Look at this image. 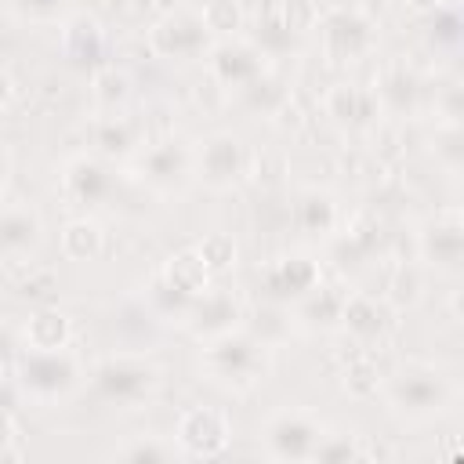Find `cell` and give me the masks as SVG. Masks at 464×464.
I'll use <instances>...</instances> for the list:
<instances>
[{"label":"cell","mask_w":464,"mask_h":464,"mask_svg":"<svg viewBox=\"0 0 464 464\" xmlns=\"http://www.w3.org/2000/svg\"><path fill=\"white\" fill-rule=\"evenodd\" d=\"M44 218L22 199H0V261L22 265L33 261L44 246Z\"/></svg>","instance_id":"cell-14"},{"label":"cell","mask_w":464,"mask_h":464,"mask_svg":"<svg viewBox=\"0 0 464 464\" xmlns=\"http://www.w3.org/2000/svg\"><path fill=\"white\" fill-rule=\"evenodd\" d=\"M323 112L326 120L344 130V134H366L381 123V102L373 94V87L366 83H355V80H337L326 87L323 94Z\"/></svg>","instance_id":"cell-12"},{"label":"cell","mask_w":464,"mask_h":464,"mask_svg":"<svg viewBox=\"0 0 464 464\" xmlns=\"http://www.w3.org/2000/svg\"><path fill=\"white\" fill-rule=\"evenodd\" d=\"M7 181H11V156H7V149L0 145V199H4V188H7Z\"/></svg>","instance_id":"cell-39"},{"label":"cell","mask_w":464,"mask_h":464,"mask_svg":"<svg viewBox=\"0 0 464 464\" xmlns=\"http://www.w3.org/2000/svg\"><path fill=\"white\" fill-rule=\"evenodd\" d=\"M377 388L384 395L388 413L410 428L431 424L453 406V388H450L446 373L431 362H420V359L399 362L392 373H384V381Z\"/></svg>","instance_id":"cell-1"},{"label":"cell","mask_w":464,"mask_h":464,"mask_svg":"<svg viewBox=\"0 0 464 464\" xmlns=\"http://www.w3.org/2000/svg\"><path fill=\"white\" fill-rule=\"evenodd\" d=\"M58 246L69 261H94L105 250V232L91 214H80V218L65 221L62 236H58Z\"/></svg>","instance_id":"cell-26"},{"label":"cell","mask_w":464,"mask_h":464,"mask_svg":"<svg viewBox=\"0 0 464 464\" xmlns=\"http://www.w3.org/2000/svg\"><path fill=\"white\" fill-rule=\"evenodd\" d=\"M91 152L102 156V160H134L145 145H141V130L134 120H127L120 109L116 112H102L94 123H91Z\"/></svg>","instance_id":"cell-21"},{"label":"cell","mask_w":464,"mask_h":464,"mask_svg":"<svg viewBox=\"0 0 464 464\" xmlns=\"http://www.w3.org/2000/svg\"><path fill=\"white\" fill-rule=\"evenodd\" d=\"M199 11H203V18H207V25H210V33H214L218 40H221V36H236L239 25H243V14H239V7H236L232 0H210V4H203Z\"/></svg>","instance_id":"cell-33"},{"label":"cell","mask_w":464,"mask_h":464,"mask_svg":"<svg viewBox=\"0 0 464 464\" xmlns=\"http://www.w3.org/2000/svg\"><path fill=\"white\" fill-rule=\"evenodd\" d=\"M268 362H272V348L261 344L246 326L218 334L199 348V373L207 377V384L232 395L254 392L265 381Z\"/></svg>","instance_id":"cell-2"},{"label":"cell","mask_w":464,"mask_h":464,"mask_svg":"<svg viewBox=\"0 0 464 464\" xmlns=\"http://www.w3.org/2000/svg\"><path fill=\"white\" fill-rule=\"evenodd\" d=\"M323 431L326 424L312 410L286 406L265 417V424L257 428V446L268 460H312Z\"/></svg>","instance_id":"cell-9"},{"label":"cell","mask_w":464,"mask_h":464,"mask_svg":"<svg viewBox=\"0 0 464 464\" xmlns=\"http://www.w3.org/2000/svg\"><path fill=\"white\" fill-rule=\"evenodd\" d=\"M22 348H65L72 341V323L58 308H36L18 330Z\"/></svg>","instance_id":"cell-24"},{"label":"cell","mask_w":464,"mask_h":464,"mask_svg":"<svg viewBox=\"0 0 464 464\" xmlns=\"http://www.w3.org/2000/svg\"><path fill=\"white\" fill-rule=\"evenodd\" d=\"M116 192V178H112V163L94 156V152H76L65 160L62 167V196L72 207L83 210H98L112 199Z\"/></svg>","instance_id":"cell-13"},{"label":"cell","mask_w":464,"mask_h":464,"mask_svg":"<svg viewBox=\"0 0 464 464\" xmlns=\"http://www.w3.org/2000/svg\"><path fill=\"white\" fill-rule=\"evenodd\" d=\"M18 4H22L25 14H33V18H54L58 7H62V0H18Z\"/></svg>","instance_id":"cell-37"},{"label":"cell","mask_w":464,"mask_h":464,"mask_svg":"<svg viewBox=\"0 0 464 464\" xmlns=\"http://www.w3.org/2000/svg\"><path fill=\"white\" fill-rule=\"evenodd\" d=\"M254 170V152L236 130H210L192 145V178L210 192L239 188Z\"/></svg>","instance_id":"cell-6"},{"label":"cell","mask_w":464,"mask_h":464,"mask_svg":"<svg viewBox=\"0 0 464 464\" xmlns=\"http://www.w3.org/2000/svg\"><path fill=\"white\" fill-rule=\"evenodd\" d=\"M130 94V76L116 65H105L94 72V102L105 109V112H116Z\"/></svg>","instance_id":"cell-30"},{"label":"cell","mask_w":464,"mask_h":464,"mask_svg":"<svg viewBox=\"0 0 464 464\" xmlns=\"http://www.w3.org/2000/svg\"><path fill=\"white\" fill-rule=\"evenodd\" d=\"M199 344L203 341H210V337H218V334H228V330H236V326H243V304H239V297L228 290V286H203L196 297H192V304H188V312H185V323H181Z\"/></svg>","instance_id":"cell-15"},{"label":"cell","mask_w":464,"mask_h":464,"mask_svg":"<svg viewBox=\"0 0 464 464\" xmlns=\"http://www.w3.org/2000/svg\"><path fill=\"white\" fill-rule=\"evenodd\" d=\"M214 40L199 7H170L145 29V47L163 62H203Z\"/></svg>","instance_id":"cell-7"},{"label":"cell","mask_w":464,"mask_h":464,"mask_svg":"<svg viewBox=\"0 0 464 464\" xmlns=\"http://www.w3.org/2000/svg\"><path fill=\"white\" fill-rule=\"evenodd\" d=\"M87 384L91 392L116 410H141L156 399L160 384H163V370L156 362H149L138 352H120L109 355L102 362H94L87 370Z\"/></svg>","instance_id":"cell-4"},{"label":"cell","mask_w":464,"mask_h":464,"mask_svg":"<svg viewBox=\"0 0 464 464\" xmlns=\"http://www.w3.org/2000/svg\"><path fill=\"white\" fill-rule=\"evenodd\" d=\"M62 47L72 62L87 65V62H98L105 54V33L94 18L87 14H72L65 25H62Z\"/></svg>","instance_id":"cell-25"},{"label":"cell","mask_w":464,"mask_h":464,"mask_svg":"<svg viewBox=\"0 0 464 464\" xmlns=\"http://www.w3.org/2000/svg\"><path fill=\"white\" fill-rule=\"evenodd\" d=\"M344 297H348V290L326 286V283L319 279L308 294H301V297L294 301L290 323H294L297 330H304V334H334V330L341 326Z\"/></svg>","instance_id":"cell-19"},{"label":"cell","mask_w":464,"mask_h":464,"mask_svg":"<svg viewBox=\"0 0 464 464\" xmlns=\"http://www.w3.org/2000/svg\"><path fill=\"white\" fill-rule=\"evenodd\" d=\"M18 352H22L18 330H11V326H4V323H0V377H11Z\"/></svg>","instance_id":"cell-36"},{"label":"cell","mask_w":464,"mask_h":464,"mask_svg":"<svg viewBox=\"0 0 464 464\" xmlns=\"http://www.w3.org/2000/svg\"><path fill=\"white\" fill-rule=\"evenodd\" d=\"M315 40L330 65H355L377 47V22L355 4H334L315 18Z\"/></svg>","instance_id":"cell-5"},{"label":"cell","mask_w":464,"mask_h":464,"mask_svg":"<svg viewBox=\"0 0 464 464\" xmlns=\"http://www.w3.org/2000/svg\"><path fill=\"white\" fill-rule=\"evenodd\" d=\"M250 112H265V116H276V112H283L286 105H290V94H286V83L276 76V72H261L257 80H250L239 94H236Z\"/></svg>","instance_id":"cell-27"},{"label":"cell","mask_w":464,"mask_h":464,"mask_svg":"<svg viewBox=\"0 0 464 464\" xmlns=\"http://www.w3.org/2000/svg\"><path fill=\"white\" fill-rule=\"evenodd\" d=\"M167 283H174L178 290H185L188 297H196L207 283H210V272H207V265H203V257L196 254V246H188V250H178L167 265H163V272H160Z\"/></svg>","instance_id":"cell-28"},{"label":"cell","mask_w":464,"mask_h":464,"mask_svg":"<svg viewBox=\"0 0 464 464\" xmlns=\"http://www.w3.org/2000/svg\"><path fill=\"white\" fill-rule=\"evenodd\" d=\"M196 254L203 257V265H207L210 276H221L225 268L236 265V243H232L225 232H210V236H203V239L196 243Z\"/></svg>","instance_id":"cell-32"},{"label":"cell","mask_w":464,"mask_h":464,"mask_svg":"<svg viewBox=\"0 0 464 464\" xmlns=\"http://www.w3.org/2000/svg\"><path fill=\"white\" fill-rule=\"evenodd\" d=\"M112 457L141 464V460H174V457H181V453H178L174 439H163V435H130V442L116 446Z\"/></svg>","instance_id":"cell-29"},{"label":"cell","mask_w":464,"mask_h":464,"mask_svg":"<svg viewBox=\"0 0 464 464\" xmlns=\"http://www.w3.org/2000/svg\"><path fill=\"white\" fill-rule=\"evenodd\" d=\"M359 457H366V450L359 446V435L334 431V428H326L319 435V446L312 453V460H359Z\"/></svg>","instance_id":"cell-31"},{"label":"cell","mask_w":464,"mask_h":464,"mask_svg":"<svg viewBox=\"0 0 464 464\" xmlns=\"http://www.w3.org/2000/svg\"><path fill=\"white\" fill-rule=\"evenodd\" d=\"M431 36H435V44L442 40V51L446 54L457 51V40H460V14H457V7H435Z\"/></svg>","instance_id":"cell-34"},{"label":"cell","mask_w":464,"mask_h":464,"mask_svg":"<svg viewBox=\"0 0 464 464\" xmlns=\"http://www.w3.org/2000/svg\"><path fill=\"white\" fill-rule=\"evenodd\" d=\"M435 156L442 160V167L450 170V174H457L460 170V123H442L439 130H435Z\"/></svg>","instance_id":"cell-35"},{"label":"cell","mask_w":464,"mask_h":464,"mask_svg":"<svg viewBox=\"0 0 464 464\" xmlns=\"http://www.w3.org/2000/svg\"><path fill=\"white\" fill-rule=\"evenodd\" d=\"M11 102H14V80H11V72L0 65V112H4Z\"/></svg>","instance_id":"cell-38"},{"label":"cell","mask_w":464,"mask_h":464,"mask_svg":"<svg viewBox=\"0 0 464 464\" xmlns=\"http://www.w3.org/2000/svg\"><path fill=\"white\" fill-rule=\"evenodd\" d=\"M261 283L276 304L290 308L301 294H308L319 283V265L308 254H283L261 272Z\"/></svg>","instance_id":"cell-18"},{"label":"cell","mask_w":464,"mask_h":464,"mask_svg":"<svg viewBox=\"0 0 464 464\" xmlns=\"http://www.w3.org/2000/svg\"><path fill=\"white\" fill-rule=\"evenodd\" d=\"M384 116H413L424 105V80L410 65H388L373 83Z\"/></svg>","instance_id":"cell-22"},{"label":"cell","mask_w":464,"mask_h":464,"mask_svg":"<svg viewBox=\"0 0 464 464\" xmlns=\"http://www.w3.org/2000/svg\"><path fill=\"white\" fill-rule=\"evenodd\" d=\"M301 33H304V25L290 11V4L286 0H268L257 11V18H254L250 40L261 47L265 58H283L286 51H297L301 47Z\"/></svg>","instance_id":"cell-17"},{"label":"cell","mask_w":464,"mask_h":464,"mask_svg":"<svg viewBox=\"0 0 464 464\" xmlns=\"http://www.w3.org/2000/svg\"><path fill=\"white\" fill-rule=\"evenodd\" d=\"M417 257L435 272H457L464 257V225L457 210H439L417 232Z\"/></svg>","instance_id":"cell-16"},{"label":"cell","mask_w":464,"mask_h":464,"mask_svg":"<svg viewBox=\"0 0 464 464\" xmlns=\"http://www.w3.org/2000/svg\"><path fill=\"white\" fill-rule=\"evenodd\" d=\"M392 326V304L377 294H348L344 297V308H341V326L355 344H373L388 334Z\"/></svg>","instance_id":"cell-20"},{"label":"cell","mask_w":464,"mask_h":464,"mask_svg":"<svg viewBox=\"0 0 464 464\" xmlns=\"http://www.w3.org/2000/svg\"><path fill=\"white\" fill-rule=\"evenodd\" d=\"M294 221L304 236H319V239H330L341 225V207H337V196L326 192V188H304L294 203Z\"/></svg>","instance_id":"cell-23"},{"label":"cell","mask_w":464,"mask_h":464,"mask_svg":"<svg viewBox=\"0 0 464 464\" xmlns=\"http://www.w3.org/2000/svg\"><path fill=\"white\" fill-rule=\"evenodd\" d=\"M18 392L33 406H62L87 388L83 359L65 348H22L11 370Z\"/></svg>","instance_id":"cell-3"},{"label":"cell","mask_w":464,"mask_h":464,"mask_svg":"<svg viewBox=\"0 0 464 464\" xmlns=\"http://www.w3.org/2000/svg\"><path fill=\"white\" fill-rule=\"evenodd\" d=\"M203 65H207L210 80H214L221 91L239 94L250 80H257V76L268 69V58L261 54V47H257L250 36L236 33V36L214 40L210 51H207V58H203Z\"/></svg>","instance_id":"cell-10"},{"label":"cell","mask_w":464,"mask_h":464,"mask_svg":"<svg viewBox=\"0 0 464 464\" xmlns=\"http://www.w3.org/2000/svg\"><path fill=\"white\" fill-rule=\"evenodd\" d=\"M130 174L138 185H145L152 196H181L196 178H192V145L181 138H163L145 145L130 160Z\"/></svg>","instance_id":"cell-8"},{"label":"cell","mask_w":464,"mask_h":464,"mask_svg":"<svg viewBox=\"0 0 464 464\" xmlns=\"http://www.w3.org/2000/svg\"><path fill=\"white\" fill-rule=\"evenodd\" d=\"M174 446L188 460H214L232 442V424L214 406H188L174 424Z\"/></svg>","instance_id":"cell-11"}]
</instances>
